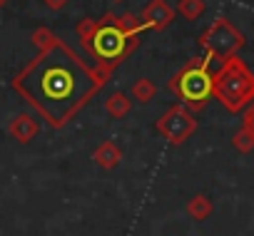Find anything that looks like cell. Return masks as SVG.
<instances>
[{
  "mask_svg": "<svg viewBox=\"0 0 254 236\" xmlns=\"http://www.w3.org/2000/svg\"><path fill=\"white\" fill-rule=\"evenodd\" d=\"M30 43L38 55L13 77L10 85L40 120L53 130H63L107 85L110 72L87 65L50 28L33 30Z\"/></svg>",
  "mask_w": 254,
  "mask_h": 236,
  "instance_id": "obj_1",
  "label": "cell"
},
{
  "mask_svg": "<svg viewBox=\"0 0 254 236\" xmlns=\"http://www.w3.org/2000/svg\"><path fill=\"white\" fill-rule=\"evenodd\" d=\"M75 35H77L80 45L85 47V52L105 72H112L115 67H120L140 47V38H142L135 33H127L120 25V18L115 13H105L100 20H95V18L77 20Z\"/></svg>",
  "mask_w": 254,
  "mask_h": 236,
  "instance_id": "obj_2",
  "label": "cell"
},
{
  "mask_svg": "<svg viewBox=\"0 0 254 236\" xmlns=\"http://www.w3.org/2000/svg\"><path fill=\"white\" fill-rule=\"evenodd\" d=\"M212 97H217L219 104L232 114L254 102V72L239 55L224 60L212 75Z\"/></svg>",
  "mask_w": 254,
  "mask_h": 236,
  "instance_id": "obj_3",
  "label": "cell"
},
{
  "mask_svg": "<svg viewBox=\"0 0 254 236\" xmlns=\"http://www.w3.org/2000/svg\"><path fill=\"white\" fill-rule=\"evenodd\" d=\"M209 65H212V55H207V52L199 55V57H192L167 82V90L190 112L204 109L207 102L212 99V72H209Z\"/></svg>",
  "mask_w": 254,
  "mask_h": 236,
  "instance_id": "obj_4",
  "label": "cell"
},
{
  "mask_svg": "<svg viewBox=\"0 0 254 236\" xmlns=\"http://www.w3.org/2000/svg\"><path fill=\"white\" fill-rule=\"evenodd\" d=\"M199 45L204 47L207 55H212V60L224 62L244 47V35H242V30L234 28V23L229 18L219 15L217 20H212V25L207 30H202Z\"/></svg>",
  "mask_w": 254,
  "mask_h": 236,
  "instance_id": "obj_5",
  "label": "cell"
},
{
  "mask_svg": "<svg viewBox=\"0 0 254 236\" xmlns=\"http://www.w3.org/2000/svg\"><path fill=\"white\" fill-rule=\"evenodd\" d=\"M155 130L172 144L180 147L185 144L194 132H197V120H194V112H190L185 104H172L162 112V117L155 122Z\"/></svg>",
  "mask_w": 254,
  "mask_h": 236,
  "instance_id": "obj_6",
  "label": "cell"
},
{
  "mask_svg": "<svg viewBox=\"0 0 254 236\" xmlns=\"http://www.w3.org/2000/svg\"><path fill=\"white\" fill-rule=\"evenodd\" d=\"M175 8L167 3V0H150V3L142 8V13L137 15L140 23L147 25V30H167L175 23Z\"/></svg>",
  "mask_w": 254,
  "mask_h": 236,
  "instance_id": "obj_7",
  "label": "cell"
},
{
  "mask_svg": "<svg viewBox=\"0 0 254 236\" xmlns=\"http://www.w3.org/2000/svg\"><path fill=\"white\" fill-rule=\"evenodd\" d=\"M40 132V122H38V117L28 114V112H20L15 114L10 125H8V135L18 142V144H30Z\"/></svg>",
  "mask_w": 254,
  "mask_h": 236,
  "instance_id": "obj_8",
  "label": "cell"
},
{
  "mask_svg": "<svg viewBox=\"0 0 254 236\" xmlns=\"http://www.w3.org/2000/svg\"><path fill=\"white\" fill-rule=\"evenodd\" d=\"M92 162L100 167V169H115L120 162H122V149L112 142V140H105L100 142L95 149H92Z\"/></svg>",
  "mask_w": 254,
  "mask_h": 236,
  "instance_id": "obj_9",
  "label": "cell"
},
{
  "mask_svg": "<svg viewBox=\"0 0 254 236\" xmlns=\"http://www.w3.org/2000/svg\"><path fill=\"white\" fill-rule=\"evenodd\" d=\"M132 109V97L127 92H112L107 99H105V112L112 117V120H125Z\"/></svg>",
  "mask_w": 254,
  "mask_h": 236,
  "instance_id": "obj_10",
  "label": "cell"
},
{
  "mask_svg": "<svg viewBox=\"0 0 254 236\" xmlns=\"http://www.w3.org/2000/svg\"><path fill=\"white\" fill-rule=\"evenodd\" d=\"M155 94H157V87H155V82H152L150 77H140V80L132 85V90H130V97H132L135 102H140V104L152 102Z\"/></svg>",
  "mask_w": 254,
  "mask_h": 236,
  "instance_id": "obj_11",
  "label": "cell"
},
{
  "mask_svg": "<svg viewBox=\"0 0 254 236\" xmlns=\"http://www.w3.org/2000/svg\"><path fill=\"white\" fill-rule=\"evenodd\" d=\"M187 214H190L194 221H204V219L212 214V201H209L204 194H194V196L187 201Z\"/></svg>",
  "mask_w": 254,
  "mask_h": 236,
  "instance_id": "obj_12",
  "label": "cell"
},
{
  "mask_svg": "<svg viewBox=\"0 0 254 236\" xmlns=\"http://www.w3.org/2000/svg\"><path fill=\"white\" fill-rule=\"evenodd\" d=\"M204 10H207L204 0H180L177 8H175V13L182 15L185 20H197V18L204 15Z\"/></svg>",
  "mask_w": 254,
  "mask_h": 236,
  "instance_id": "obj_13",
  "label": "cell"
},
{
  "mask_svg": "<svg viewBox=\"0 0 254 236\" xmlns=\"http://www.w3.org/2000/svg\"><path fill=\"white\" fill-rule=\"evenodd\" d=\"M232 144H234V149H237V152L247 154V152H252V149H254V137H252L244 127H239V130L234 132V137H232Z\"/></svg>",
  "mask_w": 254,
  "mask_h": 236,
  "instance_id": "obj_14",
  "label": "cell"
},
{
  "mask_svg": "<svg viewBox=\"0 0 254 236\" xmlns=\"http://www.w3.org/2000/svg\"><path fill=\"white\" fill-rule=\"evenodd\" d=\"M242 127L254 137V102L244 107V114H242Z\"/></svg>",
  "mask_w": 254,
  "mask_h": 236,
  "instance_id": "obj_15",
  "label": "cell"
},
{
  "mask_svg": "<svg viewBox=\"0 0 254 236\" xmlns=\"http://www.w3.org/2000/svg\"><path fill=\"white\" fill-rule=\"evenodd\" d=\"M43 3H45L48 10H55L58 13V10H65L70 5V0H43Z\"/></svg>",
  "mask_w": 254,
  "mask_h": 236,
  "instance_id": "obj_16",
  "label": "cell"
},
{
  "mask_svg": "<svg viewBox=\"0 0 254 236\" xmlns=\"http://www.w3.org/2000/svg\"><path fill=\"white\" fill-rule=\"evenodd\" d=\"M5 5H8V0H0V10H3Z\"/></svg>",
  "mask_w": 254,
  "mask_h": 236,
  "instance_id": "obj_17",
  "label": "cell"
},
{
  "mask_svg": "<svg viewBox=\"0 0 254 236\" xmlns=\"http://www.w3.org/2000/svg\"><path fill=\"white\" fill-rule=\"evenodd\" d=\"M112 3H125V0H112Z\"/></svg>",
  "mask_w": 254,
  "mask_h": 236,
  "instance_id": "obj_18",
  "label": "cell"
}]
</instances>
